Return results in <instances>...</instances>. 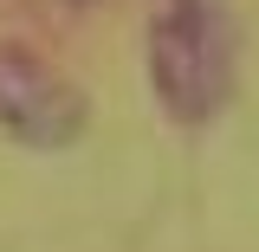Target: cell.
<instances>
[{
  "label": "cell",
  "instance_id": "cell-1",
  "mask_svg": "<svg viewBox=\"0 0 259 252\" xmlns=\"http://www.w3.org/2000/svg\"><path fill=\"white\" fill-rule=\"evenodd\" d=\"M149 84L175 123H207L233 84V39L214 0H162L149 20Z\"/></svg>",
  "mask_w": 259,
  "mask_h": 252
},
{
  "label": "cell",
  "instance_id": "cell-2",
  "mask_svg": "<svg viewBox=\"0 0 259 252\" xmlns=\"http://www.w3.org/2000/svg\"><path fill=\"white\" fill-rule=\"evenodd\" d=\"M91 123L84 91L26 45H0V129L26 149H71Z\"/></svg>",
  "mask_w": 259,
  "mask_h": 252
}]
</instances>
